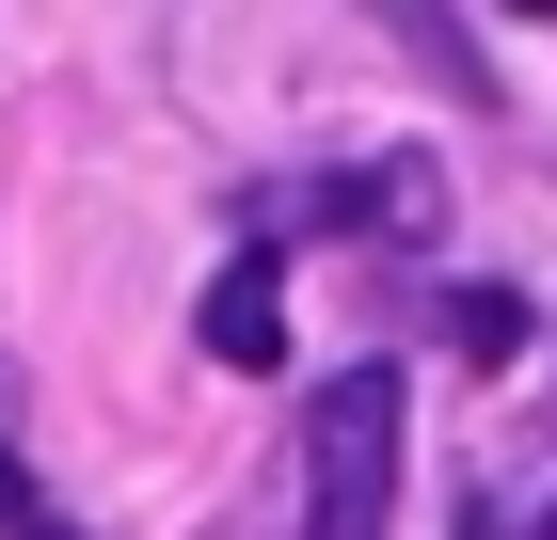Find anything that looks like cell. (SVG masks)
<instances>
[{
  "instance_id": "cell-1",
  "label": "cell",
  "mask_w": 557,
  "mask_h": 540,
  "mask_svg": "<svg viewBox=\"0 0 557 540\" xmlns=\"http://www.w3.org/2000/svg\"><path fill=\"white\" fill-rule=\"evenodd\" d=\"M398 525V366H335L302 398V540Z\"/></svg>"
},
{
  "instance_id": "cell-8",
  "label": "cell",
  "mask_w": 557,
  "mask_h": 540,
  "mask_svg": "<svg viewBox=\"0 0 557 540\" xmlns=\"http://www.w3.org/2000/svg\"><path fill=\"white\" fill-rule=\"evenodd\" d=\"M16 540H81V525H48V508H33V525H16Z\"/></svg>"
},
{
  "instance_id": "cell-6",
  "label": "cell",
  "mask_w": 557,
  "mask_h": 540,
  "mask_svg": "<svg viewBox=\"0 0 557 540\" xmlns=\"http://www.w3.org/2000/svg\"><path fill=\"white\" fill-rule=\"evenodd\" d=\"M16 525H33V477H16V461H0V540H16Z\"/></svg>"
},
{
  "instance_id": "cell-5",
  "label": "cell",
  "mask_w": 557,
  "mask_h": 540,
  "mask_svg": "<svg viewBox=\"0 0 557 540\" xmlns=\"http://www.w3.org/2000/svg\"><path fill=\"white\" fill-rule=\"evenodd\" d=\"M446 334H462V366H510V350H525V302H510V287H462Z\"/></svg>"
},
{
  "instance_id": "cell-2",
  "label": "cell",
  "mask_w": 557,
  "mask_h": 540,
  "mask_svg": "<svg viewBox=\"0 0 557 540\" xmlns=\"http://www.w3.org/2000/svg\"><path fill=\"white\" fill-rule=\"evenodd\" d=\"M319 208H335L350 239H398V254H414V239H446V175H430V160H367V175H335Z\"/></svg>"
},
{
  "instance_id": "cell-7",
  "label": "cell",
  "mask_w": 557,
  "mask_h": 540,
  "mask_svg": "<svg viewBox=\"0 0 557 540\" xmlns=\"http://www.w3.org/2000/svg\"><path fill=\"white\" fill-rule=\"evenodd\" d=\"M462 540H525V525H494V508H478V525H462ZM542 540H557V525H542Z\"/></svg>"
},
{
  "instance_id": "cell-4",
  "label": "cell",
  "mask_w": 557,
  "mask_h": 540,
  "mask_svg": "<svg viewBox=\"0 0 557 540\" xmlns=\"http://www.w3.org/2000/svg\"><path fill=\"white\" fill-rule=\"evenodd\" d=\"M367 16H383V33H398V48L430 64V96H462V112H494V64H478V48L446 33V0H367Z\"/></svg>"
},
{
  "instance_id": "cell-9",
  "label": "cell",
  "mask_w": 557,
  "mask_h": 540,
  "mask_svg": "<svg viewBox=\"0 0 557 540\" xmlns=\"http://www.w3.org/2000/svg\"><path fill=\"white\" fill-rule=\"evenodd\" d=\"M510 16H542V0H510Z\"/></svg>"
},
{
  "instance_id": "cell-3",
  "label": "cell",
  "mask_w": 557,
  "mask_h": 540,
  "mask_svg": "<svg viewBox=\"0 0 557 540\" xmlns=\"http://www.w3.org/2000/svg\"><path fill=\"white\" fill-rule=\"evenodd\" d=\"M208 366H287V271L271 254H239L208 287Z\"/></svg>"
}]
</instances>
